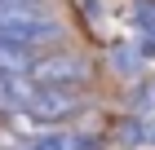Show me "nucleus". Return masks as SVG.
Returning <instances> with one entry per match:
<instances>
[{"mask_svg": "<svg viewBox=\"0 0 155 150\" xmlns=\"http://www.w3.org/2000/svg\"><path fill=\"white\" fill-rule=\"evenodd\" d=\"M62 27L58 18H49L36 0H0V40L13 44H40V40H58Z\"/></svg>", "mask_w": 155, "mask_h": 150, "instance_id": "nucleus-1", "label": "nucleus"}, {"mask_svg": "<svg viewBox=\"0 0 155 150\" xmlns=\"http://www.w3.org/2000/svg\"><path fill=\"white\" fill-rule=\"evenodd\" d=\"M27 80L36 84V88H62V93H75L80 84L93 80V66H89L80 53H71V49H53V53L31 58Z\"/></svg>", "mask_w": 155, "mask_h": 150, "instance_id": "nucleus-2", "label": "nucleus"}, {"mask_svg": "<svg viewBox=\"0 0 155 150\" xmlns=\"http://www.w3.org/2000/svg\"><path fill=\"white\" fill-rule=\"evenodd\" d=\"M84 110H89V102H84V97H75V93L36 88V93H31V102H27L18 115H27L31 124H45V128H67L75 115H84Z\"/></svg>", "mask_w": 155, "mask_h": 150, "instance_id": "nucleus-3", "label": "nucleus"}, {"mask_svg": "<svg viewBox=\"0 0 155 150\" xmlns=\"http://www.w3.org/2000/svg\"><path fill=\"white\" fill-rule=\"evenodd\" d=\"M27 150H97V137L75 132V128H45Z\"/></svg>", "mask_w": 155, "mask_h": 150, "instance_id": "nucleus-4", "label": "nucleus"}, {"mask_svg": "<svg viewBox=\"0 0 155 150\" xmlns=\"http://www.w3.org/2000/svg\"><path fill=\"white\" fill-rule=\"evenodd\" d=\"M115 66L124 71V75H133V71H137V58H133L129 49H115Z\"/></svg>", "mask_w": 155, "mask_h": 150, "instance_id": "nucleus-5", "label": "nucleus"}]
</instances>
